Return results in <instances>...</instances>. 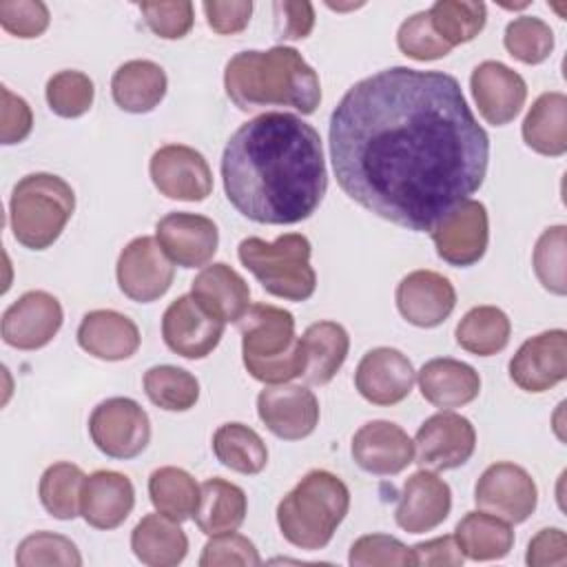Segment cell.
<instances>
[{"mask_svg": "<svg viewBox=\"0 0 567 567\" xmlns=\"http://www.w3.org/2000/svg\"><path fill=\"white\" fill-rule=\"evenodd\" d=\"M337 184L365 210L430 233L474 195L489 137L443 71L392 66L352 84L330 115Z\"/></svg>", "mask_w": 567, "mask_h": 567, "instance_id": "obj_1", "label": "cell"}, {"mask_svg": "<svg viewBox=\"0 0 567 567\" xmlns=\"http://www.w3.org/2000/svg\"><path fill=\"white\" fill-rule=\"evenodd\" d=\"M221 179L244 217L281 226L303 221L328 188L321 137L297 115L261 113L226 142Z\"/></svg>", "mask_w": 567, "mask_h": 567, "instance_id": "obj_2", "label": "cell"}, {"mask_svg": "<svg viewBox=\"0 0 567 567\" xmlns=\"http://www.w3.org/2000/svg\"><path fill=\"white\" fill-rule=\"evenodd\" d=\"M224 89L239 111L281 106L310 115L321 102L317 71L297 49L281 44L235 53L224 69Z\"/></svg>", "mask_w": 567, "mask_h": 567, "instance_id": "obj_3", "label": "cell"}, {"mask_svg": "<svg viewBox=\"0 0 567 567\" xmlns=\"http://www.w3.org/2000/svg\"><path fill=\"white\" fill-rule=\"evenodd\" d=\"M350 509V489L332 472H308L277 505L281 536L299 549H323Z\"/></svg>", "mask_w": 567, "mask_h": 567, "instance_id": "obj_4", "label": "cell"}, {"mask_svg": "<svg viewBox=\"0 0 567 567\" xmlns=\"http://www.w3.org/2000/svg\"><path fill=\"white\" fill-rule=\"evenodd\" d=\"M241 359L248 374L261 383L279 385L303 374L306 354L301 339L295 334L292 312L255 303L239 321Z\"/></svg>", "mask_w": 567, "mask_h": 567, "instance_id": "obj_5", "label": "cell"}, {"mask_svg": "<svg viewBox=\"0 0 567 567\" xmlns=\"http://www.w3.org/2000/svg\"><path fill=\"white\" fill-rule=\"evenodd\" d=\"M75 210V193L53 173H29L11 193L9 221L18 244L29 250L49 248Z\"/></svg>", "mask_w": 567, "mask_h": 567, "instance_id": "obj_6", "label": "cell"}, {"mask_svg": "<svg viewBox=\"0 0 567 567\" xmlns=\"http://www.w3.org/2000/svg\"><path fill=\"white\" fill-rule=\"evenodd\" d=\"M312 246L301 233L279 235L275 241L246 237L237 246L239 261L261 288L279 299L306 301L315 295L317 272L310 266Z\"/></svg>", "mask_w": 567, "mask_h": 567, "instance_id": "obj_7", "label": "cell"}, {"mask_svg": "<svg viewBox=\"0 0 567 567\" xmlns=\"http://www.w3.org/2000/svg\"><path fill=\"white\" fill-rule=\"evenodd\" d=\"M89 434L102 454L128 461L146 450L151 441V421L137 401L113 396L93 408L89 416Z\"/></svg>", "mask_w": 567, "mask_h": 567, "instance_id": "obj_8", "label": "cell"}, {"mask_svg": "<svg viewBox=\"0 0 567 567\" xmlns=\"http://www.w3.org/2000/svg\"><path fill=\"white\" fill-rule=\"evenodd\" d=\"M474 503L478 509L516 525L534 514L538 487L525 467L501 461L489 465L476 481Z\"/></svg>", "mask_w": 567, "mask_h": 567, "instance_id": "obj_9", "label": "cell"}, {"mask_svg": "<svg viewBox=\"0 0 567 567\" xmlns=\"http://www.w3.org/2000/svg\"><path fill=\"white\" fill-rule=\"evenodd\" d=\"M120 290L137 301L151 303L164 297L173 284L175 266L155 237L142 235L124 246L115 266Z\"/></svg>", "mask_w": 567, "mask_h": 567, "instance_id": "obj_10", "label": "cell"}, {"mask_svg": "<svg viewBox=\"0 0 567 567\" xmlns=\"http://www.w3.org/2000/svg\"><path fill=\"white\" fill-rule=\"evenodd\" d=\"M416 463L423 470H454L465 465L476 450V430L456 412H439L421 423L414 436Z\"/></svg>", "mask_w": 567, "mask_h": 567, "instance_id": "obj_11", "label": "cell"}, {"mask_svg": "<svg viewBox=\"0 0 567 567\" xmlns=\"http://www.w3.org/2000/svg\"><path fill=\"white\" fill-rule=\"evenodd\" d=\"M155 188L179 202H202L213 190V173L206 157L186 144L157 148L148 164Z\"/></svg>", "mask_w": 567, "mask_h": 567, "instance_id": "obj_12", "label": "cell"}, {"mask_svg": "<svg viewBox=\"0 0 567 567\" xmlns=\"http://www.w3.org/2000/svg\"><path fill=\"white\" fill-rule=\"evenodd\" d=\"M436 255L450 266H474L487 250L489 219L483 202L465 199L432 230Z\"/></svg>", "mask_w": 567, "mask_h": 567, "instance_id": "obj_13", "label": "cell"}, {"mask_svg": "<svg viewBox=\"0 0 567 567\" xmlns=\"http://www.w3.org/2000/svg\"><path fill=\"white\" fill-rule=\"evenodd\" d=\"M261 423L284 441H299L319 423V401L312 390L292 383L268 385L257 396Z\"/></svg>", "mask_w": 567, "mask_h": 567, "instance_id": "obj_14", "label": "cell"}, {"mask_svg": "<svg viewBox=\"0 0 567 567\" xmlns=\"http://www.w3.org/2000/svg\"><path fill=\"white\" fill-rule=\"evenodd\" d=\"M567 377V332L545 330L509 359V379L525 392H545Z\"/></svg>", "mask_w": 567, "mask_h": 567, "instance_id": "obj_15", "label": "cell"}, {"mask_svg": "<svg viewBox=\"0 0 567 567\" xmlns=\"http://www.w3.org/2000/svg\"><path fill=\"white\" fill-rule=\"evenodd\" d=\"M60 301L44 290H29L2 315V339L18 350L44 348L62 328Z\"/></svg>", "mask_w": 567, "mask_h": 567, "instance_id": "obj_16", "label": "cell"}, {"mask_svg": "<svg viewBox=\"0 0 567 567\" xmlns=\"http://www.w3.org/2000/svg\"><path fill=\"white\" fill-rule=\"evenodd\" d=\"M224 323L210 317L190 295H182L164 310L162 337L168 350L184 359H204L221 341Z\"/></svg>", "mask_w": 567, "mask_h": 567, "instance_id": "obj_17", "label": "cell"}, {"mask_svg": "<svg viewBox=\"0 0 567 567\" xmlns=\"http://www.w3.org/2000/svg\"><path fill=\"white\" fill-rule=\"evenodd\" d=\"M414 379L412 361L401 350L381 346L361 357L354 372V388L374 405H396L412 392Z\"/></svg>", "mask_w": 567, "mask_h": 567, "instance_id": "obj_18", "label": "cell"}, {"mask_svg": "<svg viewBox=\"0 0 567 567\" xmlns=\"http://www.w3.org/2000/svg\"><path fill=\"white\" fill-rule=\"evenodd\" d=\"M470 89L481 117L492 126L509 124L527 100L523 75L498 60L481 62L470 75Z\"/></svg>", "mask_w": 567, "mask_h": 567, "instance_id": "obj_19", "label": "cell"}, {"mask_svg": "<svg viewBox=\"0 0 567 567\" xmlns=\"http://www.w3.org/2000/svg\"><path fill=\"white\" fill-rule=\"evenodd\" d=\"M354 463L374 476H394L414 463V441L392 421H368L352 436Z\"/></svg>", "mask_w": 567, "mask_h": 567, "instance_id": "obj_20", "label": "cell"}, {"mask_svg": "<svg viewBox=\"0 0 567 567\" xmlns=\"http://www.w3.org/2000/svg\"><path fill=\"white\" fill-rule=\"evenodd\" d=\"M155 239L173 264L182 268H199L217 252L219 230L210 217L168 213L157 221Z\"/></svg>", "mask_w": 567, "mask_h": 567, "instance_id": "obj_21", "label": "cell"}, {"mask_svg": "<svg viewBox=\"0 0 567 567\" xmlns=\"http://www.w3.org/2000/svg\"><path fill=\"white\" fill-rule=\"evenodd\" d=\"M401 317L419 328L441 326L456 306V290L447 277L434 270L408 272L396 286Z\"/></svg>", "mask_w": 567, "mask_h": 567, "instance_id": "obj_22", "label": "cell"}, {"mask_svg": "<svg viewBox=\"0 0 567 567\" xmlns=\"http://www.w3.org/2000/svg\"><path fill=\"white\" fill-rule=\"evenodd\" d=\"M452 509V489L434 472H414L399 496L394 509L396 525L408 534H423L439 527Z\"/></svg>", "mask_w": 567, "mask_h": 567, "instance_id": "obj_23", "label": "cell"}, {"mask_svg": "<svg viewBox=\"0 0 567 567\" xmlns=\"http://www.w3.org/2000/svg\"><path fill=\"white\" fill-rule=\"evenodd\" d=\"M135 505V487L126 474L97 470L86 476L80 498L82 518L95 529L120 527Z\"/></svg>", "mask_w": 567, "mask_h": 567, "instance_id": "obj_24", "label": "cell"}, {"mask_svg": "<svg viewBox=\"0 0 567 567\" xmlns=\"http://www.w3.org/2000/svg\"><path fill=\"white\" fill-rule=\"evenodd\" d=\"M190 297L221 323H239L250 308L246 279L221 261L199 270L190 284Z\"/></svg>", "mask_w": 567, "mask_h": 567, "instance_id": "obj_25", "label": "cell"}, {"mask_svg": "<svg viewBox=\"0 0 567 567\" xmlns=\"http://www.w3.org/2000/svg\"><path fill=\"white\" fill-rule=\"evenodd\" d=\"M140 330L133 319L117 310H91L78 328V343L102 361H124L140 348Z\"/></svg>", "mask_w": 567, "mask_h": 567, "instance_id": "obj_26", "label": "cell"}, {"mask_svg": "<svg viewBox=\"0 0 567 567\" xmlns=\"http://www.w3.org/2000/svg\"><path fill=\"white\" fill-rule=\"evenodd\" d=\"M419 388L427 403L452 410L472 403L481 392L478 372L458 359L436 357L419 370Z\"/></svg>", "mask_w": 567, "mask_h": 567, "instance_id": "obj_27", "label": "cell"}, {"mask_svg": "<svg viewBox=\"0 0 567 567\" xmlns=\"http://www.w3.org/2000/svg\"><path fill=\"white\" fill-rule=\"evenodd\" d=\"M168 78L153 60H128L111 78L115 104L126 113H148L166 95Z\"/></svg>", "mask_w": 567, "mask_h": 567, "instance_id": "obj_28", "label": "cell"}, {"mask_svg": "<svg viewBox=\"0 0 567 567\" xmlns=\"http://www.w3.org/2000/svg\"><path fill=\"white\" fill-rule=\"evenodd\" d=\"M135 558L148 567L179 565L188 554V536L177 520L164 514H146L131 532Z\"/></svg>", "mask_w": 567, "mask_h": 567, "instance_id": "obj_29", "label": "cell"}, {"mask_svg": "<svg viewBox=\"0 0 567 567\" xmlns=\"http://www.w3.org/2000/svg\"><path fill=\"white\" fill-rule=\"evenodd\" d=\"M525 144L547 157L567 153V95L560 91L540 93L523 120Z\"/></svg>", "mask_w": 567, "mask_h": 567, "instance_id": "obj_30", "label": "cell"}, {"mask_svg": "<svg viewBox=\"0 0 567 567\" xmlns=\"http://www.w3.org/2000/svg\"><path fill=\"white\" fill-rule=\"evenodd\" d=\"M306 354L303 377L312 385H326L346 363L350 337L337 321H317L299 337Z\"/></svg>", "mask_w": 567, "mask_h": 567, "instance_id": "obj_31", "label": "cell"}, {"mask_svg": "<svg viewBox=\"0 0 567 567\" xmlns=\"http://www.w3.org/2000/svg\"><path fill=\"white\" fill-rule=\"evenodd\" d=\"M199 505L195 509L199 532L206 536L237 532L248 512L246 492L226 478H208L199 485Z\"/></svg>", "mask_w": 567, "mask_h": 567, "instance_id": "obj_32", "label": "cell"}, {"mask_svg": "<svg viewBox=\"0 0 567 567\" xmlns=\"http://www.w3.org/2000/svg\"><path fill=\"white\" fill-rule=\"evenodd\" d=\"M454 538L465 558L472 560H498L505 558L514 545V532L507 520L487 512H467L456 529Z\"/></svg>", "mask_w": 567, "mask_h": 567, "instance_id": "obj_33", "label": "cell"}, {"mask_svg": "<svg viewBox=\"0 0 567 567\" xmlns=\"http://www.w3.org/2000/svg\"><path fill=\"white\" fill-rule=\"evenodd\" d=\"M213 452L217 461L239 474H259L268 463L264 439L244 423H224L213 434Z\"/></svg>", "mask_w": 567, "mask_h": 567, "instance_id": "obj_34", "label": "cell"}, {"mask_svg": "<svg viewBox=\"0 0 567 567\" xmlns=\"http://www.w3.org/2000/svg\"><path fill=\"white\" fill-rule=\"evenodd\" d=\"M509 334V317L496 306H476L456 326V343L476 357H492L505 350Z\"/></svg>", "mask_w": 567, "mask_h": 567, "instance_id": "obj_35", "label": "cell"}, {"mask_svg": "<svg viewBox=\"0 0 567 567\" xmlns=\"http://www.w3.org/2000/svg\"><path fill=\"white\" fill-rule=\"evenodd\" d=\"M199 494V485L182 467L166 465L148 476V496L153 507L177 523H184L190 516H195Z\"/></svg>", "mask_w": 567, "mask_h": 567, "instance_id": "obj_36", "label": "cell"}, {"mask_svg": "<svg viewBox=\"0 0 567 567\" xmlns=\"http://www.w3.org/2000/svg\"><path fill=\"white\" fill-rule=\"evenodd\" d=\"M84 481V472L73 463L49 465L38 485L42 507L58 520H73L80 514Z\"/></svg>", "mask_w": 567, "mask_h": 567, "instance_id": "obj_37", "label": "cell"}, {"mask_svg": "<svg viewBox=\"0 0 567 567\" xmlns=\"http://www.w3.org/2000/svg\"><path fill=\"white\" fill-rule=\"evenodd\" d=\"M144 392L166 412H186L199 399V381L177 365H153L144 372Z\"/></svg>", "mask_w": 567, "mask_h": 567, "instance_id": "obj_38", "label": "cell"}, {"mask_svg": "<svg viewBox=\"0 0 567 567\" xmlns=\"http://www.w3.org/2000/svg\"><path fill=\"white\" fill-rule=\"evenodd\" d=\"M434 31L452 49L474 40L487 20V9L483 2L467 0H439L427 11Z\"/></svg>", "mask_w": 567, "mask_h": 567, "instance_id": "obj_39", "label": "cell"}, {"mask_svg": "<svg viewBox=\"0 0 567 567\" xmlns=\"http://www.w3.org/2000/svg\"><path fill=\"white\" fill-rule=\"evenodd\" d=\"M503 44L523 64H540L554 51V31L534 16H518L505 27Z\"/></svg>", "mask_w": 567, "mask_h": 567, "instance_id": "obj_40", "label": "cell"}, {"mask_svg": "<svg viewBox=\"0 0 567 567\" xmlns=\"http://www.w3.org/2000/svg\"><path fill=\"white\" fill-rule=\"evenodd\" d=\"M49 109L66 120L84 115L93 106L95 86L93 80L82 71H58L47 82Z\"/></svg>", "mask_w": 567, "mask_h": 567, "instance_id": "obj_41", "label": "cell"}, {"mask_svg": "<svg viewBox=\"0 0 567 567\" xmlns=\"http://www.w3.org/2000/svg\"><path fill=\"white\" fill-rule=\"evenodd\" d=\"M565 248H567V228L563 224L545 228L534 246V272L545 290L554 295L567 292L565 275Z\"/></svg>", "mask_w": 567, "mask_h": 567, "instance_id": "obj_42", "label": "cell"}, {"mask_svg": "<svg viewBox=\"0 0 567 567\" xmlns=\"http://www.w3.org/2000/svg\"><path fill=\"white\" fill-rule=\"evenodd\" d=\"M16 563L20 567H80L82 556L75 547V543L62 534L53 532H35L29 534L16 551Z\"/></svg>", "mask_w": 567, "mask_h": 567, "instance_id": "obj_43", "label": "cell"}, {"mask_svg": "<svg viewBox=\"0 0 567 567\" xmlns=\"http://www.w3.org/2000/svg\"><path fill=\"white\" fill-rule=\"evenodd\" d=\"M396 44L408 58L419 62L439 60L452 51V47L443 42L434 31L427 11H419L401 22L396 33Z\"/></svg>", "mask_w": 567, "mask_h": 567, "instance_id": "obj_44", "label": "cell"}, {"mask_svg": "<svg viewBox=\"0 0 567 567\" xmlns=\"http://www.w3.org/2000/svg\"><path fill=\"white\" fill-rule=\"evenodd\" d=\"M352 567H408L414 565L412 547H405L399 538L388 534H365L357 538L348 556Z\"/></svg>", "mask_w": 567, "mask_h": 567, "instance_id": "obj_45", "label": "cell"}, {"mask_svg": "<svg viewBox=\"0 0 567 567\" xmlns=\"http://www.w3.org/2000/svg\"><path fill=\"white\" fill-rule=\"evenodd\" d=\"M137 9L142 11L148 29L164 40H179L193 29L195 7L190 0L140 2Z\"/></svg>", "mask_w": 567, "mask_h": 567, "instance_id": "obj_46", "label": "cell"}, {"mask_svg": "<svg viewBox=\"0 0 567 567\" xmlns=\"http://www.w3.org/2000/svg\"><path fill=\"white\" fill-rule=\"evenodd\" d=\"M51 22L49 7L40 0H2L0 2V24L7 33L16 38H38L47 31Z\"/></svg>", "mask_w": 567, "mask_h": 567, "instance_id": "obj_47", "label": "cell"}, {"mask_svg": "<svg viewBox=\"0 0 567 567\" xmlns=\"http://www.w3.org/2000/svg\"><path fill=\"white\" fill-rule=\"evenodd\" d=\"M202 567H219V565H261V556L252 540H248L241 534L226 532L210 536V540L204 545L199 556Z\"/></svg>", "mask_w": 567, "mask_h": 567, "instance_id": "obj_48", "label": "cell"}, {"mask_svg": "<svg viewBox=\"0 0 567 567\" xmlns=\"http://www.w3.org/2000/svg\"><path fill=\"white\" fill-rule=\"evenodd\" d=\"M202 7L208 27L219 35H233L244 31L252 16L250 0H206Z\"/></svg>", "mask_w": 567, "mask_h": 567, "instance_id": "obj_49", "label": "cell"}, {"mask_svg": "<svg viewBox=\"0 0 567 567\" xmlns=\"http://www.w3.org/2000/svg\"><path fill=\"white\" fill-rule=\"evenodd\" d=\"M33 128V113L27 100L2 86V113H0V140L2 144L22 142Z\"/></svg>", "mask_w": 567, "mask_h": 567, "instance_id": "obj_50", "label": "cell"}, {"mask_svg": "<svg viewBox=\"0 0 567 567\" xmlns=\"http://www.w3.org/2000/svg\"><path fill=\"white\" fill-rule=\"evenodd\" d=\"M529 567H565L567 565V536L558 527L540 529L527 545L525 556Z\"/></svg>", "mask_w": 567, "mask_h": 567, "instance_id": "obj_51", "label": "cell"}, {"mask_svg": "<svg viewBox=\"0 0 567 567\" xmlns=\"http://www.w3.org/2000/svg\"><path fill=\"white\" fill-rule=\"evenodd\" d=\"M279 22V38L284 40H303L315 27V7L310 2L284 0L272 4Z\"/></svg>", "mask_w": 567, "mask_h": 567, "instance_id": "obj_52", "label": "cell"}, {"mask_svg": "<svg viewBox=\"0 0 567 567\" xmlns=\"http://www.w3.org/2000/svg\"><path fill=\"white\" fill-rule=\"evenodd\" d=\"M414 565L441 567V565H463V551L456 545L454 536H439L412 547Z\"/></svg>", "mask_w": 567, "mask_h": 567, "instance_id": "obj_53", "label": "cell"}]
</instances>
